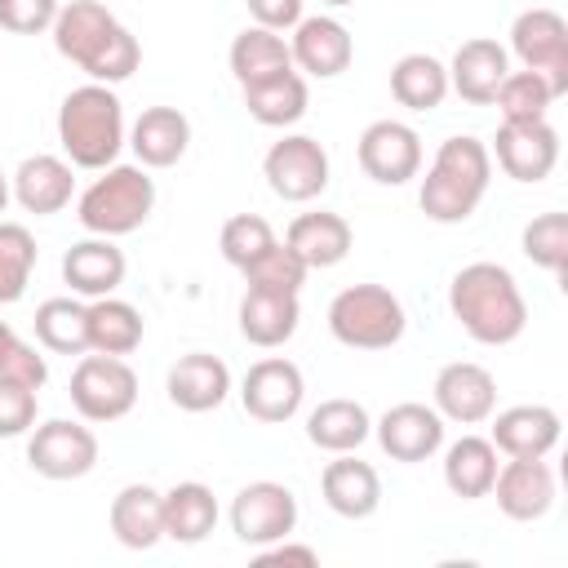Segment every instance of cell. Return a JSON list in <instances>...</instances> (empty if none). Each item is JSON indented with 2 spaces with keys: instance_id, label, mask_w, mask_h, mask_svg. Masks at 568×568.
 <instances>
[{
  "instance_id": "1",
  "label": "cell",
  "mask_w": 568,
  "mask_h": 568,
  "mask_svg": "<svg viewBox=\"0 0 568 568\" xmlns=\"http://www.w3.org/2000/svg\"><path fill=\"white\" fill-rule=\"evenodd\" d=\"M49 31H53V49L98 84H124L142 62L138 36L98 0L62 4Z\"/></svg>"
},
{
  "instance_id": "2",
  "label": "cell",
  "mask_w": 568,
  "mask_h": 568,
  "mask_svg": "<svg viewBox=\"0 0 568 568\" xmlns=\"http://www.w3.org/2000/svg\"><path fill=\"white\" fill-rule=\"evenodd\" d=\"M448 311L479 346H510L528 328V302L501 262H470L448 284Z\"/></svg>"
},
{
  "instance_id": "3",
  "label": "cell",
  "mask_w": 568,
  "mask_h": 568,
  "mask_svg": "<svg viewBox=\"0 0 568 568\" xmlns=\"http://www.w3.org/2000/svg\"><path fill=\"white\" fill-rule=\"evenodd\" d=\"M488 182H493V155H488V142L470 138V133H453L439 142L422 186H417V204L430 222H466L479 200L488 195Z\"/></svg>"
},
{
  "instance_id": "4",
  "label": "cell",
  "mask_w": 568,
  "mask_h": 568,
  "mask_svg": "<svg viewBox=\"0 0 568 568\" xmlns=\"http://www.w3.org/2000/svg\"><path fill=\"white\" fill-rule=\"evenodd\" d=\"M58 142L62 155L71 160V169H106L120 160V151L129 146V129H124V102L115 98L111 84H80L62 98L58 106Z\"/></svg>"
},
{
  "instance_id": "5",
  "label": "cell",
  "mask_w": 568,
  "mask_h": 568,
  "mask_svg": "<svg viewBox=\"0 0 568 568\" xmlns=\"http://www.w3.org/2000/svg\"><path fill=\"white\" fill-rule=\"evenodd\" d=\"M155 209V182L142 164H106L98 169V178L80 191L75 200V217L89 235H106V240H120V235H133L138 226H146Z\"/></svg>"
},
{
  "instance_id": "6",
  "label": "cell",
  "mask_w": 568,
  "mask_h": 568,
  "mask_svg": "<svg viewBox=\"0 0 568 568\" xmlns=\"http://www.w3.org/2000/svg\"><path fill=\"white\" fill-rule=\"evenodd\" d=\"M404 328V302L382 284H351L328 302V333L351 351H390Z\"/></svg>"
},
{
  "instance_id": "7",
  "label": "cell",
  "mask_w": 568,
  "mask_h": 568,
  "mask_svg": "<svg viewBox=\"0 0 568 568\" xmlns=\"http://www.w3.org/2000/svg\"><path fill=\"white\" fill-rule=\"evenodd\" d=\"M138 404V373L124 355H98L84 351L71 368V408L84 422H120Z\"/></svg>"
},
{
  "instance_id": "8",
  "label": "cell",
  "mask_w": 568,
  "mask_h": 568,
  "mask_svg": "<svg viewBox=\"0 0 568 568\" xmlns=\"http://www.w3.org/2000/svg\"><path fill=\"white\" fill-rule=\"evenodd\" d=\"M27 466L53 484L84 479L98 466V435L84 426V417H49L27 430Z\"/></svg>"
},
{
  "instance_id": "9",
  "label": "cell",
  "mask_w": 568,
  "mask_h": 568,
  "mask_svg": "<svg viewBox=\"0 0 568 568\" xmlns=\"http://www.w3.org/2000/svg\"><path fill=\"white\" fill-rule=\"evenodd\" d=\"M510 53L524 62V71L546 75L555 98L568 93V22H564V13L546 9V4L524 9L510 22Z\"/></svg>"
},
{
  "instance_id": "10",
  "label": "cell",
  "mask_w": 568,
  "mask_h": 568,
  "mask_svg": "<svg viewBox=\"0 0 568 568\" xmlns=\"http://www.w3.org/2000/svg\"><path fill=\"white\" fill-rule=\"evenodd\" d=\"M262 178L280 200L306 204L328 191V151L311 133H284L262 155Z\"/></svg>"
},
{
  "instance_id": "11",
  "label": "cell",
  "mask_w": 568,
  "mask_h": 568,
  "mask_svg": "<svg viewBox=\"0 0 568 568\" xmlns=\"http://www.w3.org/2000/svg\"><path fill=\"white\" fill-rule=\"evenodd\" d=\"M297 497L288 484L253 479L231 497V532L244 546H271L280 537H293L297 528Z\"/></svg>"
},
{
  "instance_id": "12",
  "label": "cell",
  "mask_w": 568,
  "mask_h": 568,
  "mask_svg": "<svg viewBox=\"0 0 568 568\" xmlns=\"http://www.w3.org/2000/svg\"><path fill=\"white\" fill-rule=\"evenodd\" d=\"M488 155L497 160V169L524 186L532 182H546L559 164V133L550 120H524V124H510L501 120L497 133H493V146Z\"/></svg>"
},
{
  "instance_id": "13",
  "label": "cell",
  "mask_w": 568,
  "mask_h": 568,
  "mask_svg": "<svg viewBox=\"0 0 568 568\" xmlns=\"http://www.w3.org/2000/svg\"><path fill=\"white\" fill-rule=\"evenodd\" d=\"M302 395H306V377L284 355H266V359L248 364V373L240 382V404L262 426H284L288 417H297Z\"/></svg>"
},
{
  "instance_id": "14",
  "label": "cell",
  "mask_w": 568,
  "mask_h": 568,
  "mask_svg": "<svg viewBox=\"0 0 568 568\" xmlns=\"http://www.w3.org/2000/svg\"><path fill=\"white\" fill-rule=\"evenodd\" d=\"M355 160L364 178H373L377 186H404L422 173V138L404 120H373L359 133Z\"/></svg>"
},
{
  "instance_id": "15",
  "label": "cell",
  "mask_w": 568,
  "mask_h": 568,
  "mask_svg": "<svg viewBox=\"0 0 568 568\" xmlns=\"http://www.w3.org/2000/svg\"><path fill=\"white\" fill-rule=\"evenodd\" d=\"M435 413L457 426H479L497 413V377L475 359H453L435 373Z\"/></svg>"
},
{
  "instance_id": "16",
  "label": "cell",
  "mask_w": 568,
  "mask_h": 568,
  "mask_svg": "<svg viewBox=\"0 0 568 568\" xmlns=\"http://www.w3.org/2000/svg\"><path fill=\"white\" fill-rule=\"evenodd\" d=\"M373 435L382 444V453L390 462H426L439 453L444 444V417L435 413V404H417V399H404V404H390L377 422H373Z\"/></svg>"
},
{
  "instance_id": "17",
  "label": "cell",
  "mask_w": 568,
  "mask_h": 568,
  "mask_svg": "<svg viewBox=\"0 0 568 568\" xmlns=\"http://www.w3.org/2000/svg\"><path fill=\"white\" fill-rule=\"evenodd\" d=\"M288 53H293V67L311 80H337L351 58H355V40L346 31V22H337L333 13H302V22L293 27L288 36Z\"/></svg>"
},
{
  "instance_id": "18",
  "label": "cell",
  "mask_w": 568,
  "mask_h": 568,
  "mask_svg": "<svg viewBox=\"0 0 568 568\" xmlns=\"http://www.w3.org/2000/svg\"><path fill=\"white\" fill-rule=\"evenodd\" d=\"M497 497V510L515 524H532L555 506V470L546 457H510L497 466V479L488 488Z\"/></svg>"
},
{
  "instance_id": "19",
  "label": "cell",
  "mask_w": 568,
  "mask_h": 568,
  "mask_svg": "<svg viewBox=\"0 0 568 568\" xmlns=\"http://www.w3.org/2000/svg\"><path fill=\"white\" fill-rule=\"evenodd\" d=\"M506 71H510V53L488 36H470L457 44L448 62V93H457L470 106H493Z\"/></svg>"
},
{
  "instance_id": "20",
  "label": "cell",
  "mask_w": 568,
  "mask_h": 568,
  "mask_svg": "<svg viewBox=\"0 0 568 568\" xmlns=\"http://www.w3.org/2000/svg\"><path fill=\"white\" fill-rule=\"evenodd\" d=\"M9 186H13L18 209H27V213H36V217H49V213H62V209L71 204V195H75V173H71V160H67V155L36 151V155H27V160L13 169Z\"/></svg>"
},
{
  "instance_id": "21",
  "label": "cell",
  "mask_w": 568,
  "mask_h": 568,
  "mask_svg": "<svg viewBox=\"0 0 568 568\" xmlns=\"http://www.w3.org/2000/svg\"><path fill=\"white\" fill-rule=\"evenodd\" d=\"M124 275H129V257L106 235H89V240H80L62 253V284L75 297H89V302L106 297L124 284Z\"/></svg>"
},
{
  "instance_id": "22",
  "label": "cell",
  "mask_w": 568,
  "mask_h": 568,
  "mask_svg": "<svg viewBox=\"0 0 568 568\" xmlns=\"http://www.w3.org/2000/svg\"><path fill=\"white\" fill-rule=\"evenodd\" d=\"M164 390H169V404L182 413H213L231 395V368L209 351H191L169 368Z\"/></svg>"
},
{
  "instance_id": "23",
  "label": "cell",
  "mask_w": 568,
  "mask_h": 568,
  "mask_svg": "<svg viewBox=\"0 0 568 568\" xmlns=\"http://www.w3.org/2000/svg\"><path fill=\"white\" fill-rule=\"evenodd\" d=\"M320 493H324V506L333 515L368 519L382 506V475L368 462H359L355 453H333V462L320 475Z\"/></svg>"
},
{
  "instance_id": "24",
  "label": "cell",
  "mask_w": 568,
  "mask_h": 568,
  "mask_svg": "<svg viewBox=\"0 0 568 568\" xmlns=\"http://www.w3.org/2000/svg\"><path fill=\"white\" fill-rule=\"evenodd\" d=\"M559 413L550 404H515L493 417V448L506 457H550L559 444Z\"/></svg>"
},
{
  "instance_id": "25",
  "label": "cell",
  "mask_w": 568,
  "mask_h": 568,
  "mask_svg": "<svg viewBox=\"0 0 568 568\" xmlns=\"http://www.w3.org/2000/svg\"><path fill=\"white\" fill-rule=\"evenodd\" d=\"M106 524L124 550H151L155 541H164V493L151 484H124L111 497Z\"/></svg>"
},
{
  "instance_id": "26",
  "label": "cell",
  "mask_w": 568,
  "mask_h": 568,
  "mask_svg": "<svg viewBox=\"0 0 568 568\" xmlns=\"http://www.w3.org/2000/svg\"><path fill=\"white\" fill-rule=\"evenodd\" d=\"M129 146L142 169H173L191 146V120L178 106H146L129 129Z\"/></svg>"
},
{
  "instance_id": "27",
  "label": "cell",
  "mask_w": 568,
  "mask_h": 568,
  "mask_svg": "<svg viewBox=\"0 0 568 568\" xmlns=\"http://www.w3.org/2000/svg\"><path fill=\"white\" fill-rule=\"evenodd\" d=\"M284 244H288L311 271H328V266L346 262V253H351V244H355V231H351V222H346L342 213L320 209V213H297V217L288 222V231H284Z\"/></svg>"
},
{
  "instance_id": "28",
  "label": "cell",
  "mask_w": 568,
  "mask_h": 568,
  "mask_svg": "<svg viewBox=\"0 0 568 568\" xmlns=\"http://www.w3.org/2000/svg\"><path fill=\"white\" fill-rule=\"evenodd\" d=\"M302 302L297 293H271V288H244L240 297V337L248 346L275 351L297 333Z\"/></svg>"
},
{
  "instance_id": "29",
  "label": "cell",
  "mask_w": 568,
  "mask_h": 568,
  "mask_svg": "<svg viewBox=\"0 0 568 568\" xmlns=\"http://www.w3.org/2000/svg\"><path fill=\"white\" fill-rule=\"evenodd\" d=\"M311 106V89H306V75L297 67L280 71V75H266L257 84H244V111L266 124V129H288L306 115Z\"/></svg>"
},
{
  "instance_id": "30",
  "label": "cell",
  "mask_w": 568,
  "mask_h": 568,
  "mask_svg": "<svg viewBox=\"0 0 568 568\" xmlns=\"http://www.w3.org/2000/svg\"><path fill=\"white\" fill-rule=\"evenodd\" d=\"M368 435H373V417L359 399L337 395V399H320L306 413V439L320 453H355Z\"/></svg>"
},
{
  "instance_id": "31",
  "label": "cell",
  "mask_w": 568,
  "mask_h": 568,
  "mask_svg": "<svg viewBox=\"0 0 568 568\" xmlns=\"http://www.w3.org/2000/svg\"><path fill=\"white\" fill-rule=\"evenodd\" d=\"M84 315H89V351H98V355H133L146 337L142 311L115 293L93 297Z\"/></svg>"
},
{
  "instance_id": "32",
  "label": "cell",
  "mask_w": 568,
  "mask_h": 568,
  "mask_svg": "<svg viewBox=\"0 0 568 568\" xmlns=\"http://www.w3.org/2000/svg\"><path fill=\"white\" fill-rule=\"evenodd\" d=\"M497 479V448L493 439L484 435H462L444 448V484L453 497L462 501H475V497H488Z\"/></svg>"
},
{
  "instance_id": "33",
  "label": "cell",
  "mask_w": 568,
  "mask_h": 568,
  "mask_svg": "<svg viewBox=\"0 0 568 568\" xmlns=\"http://www.w3.org/2000/svg\"><path fill=\"white\" fill-rule=\"evenodd\" d=\"M217 528V497L200 479H182L164 493V537L195 546Z\"/></svg>"
},
{
  "instance_id": "34",
  "label": "cell",
  "mask_w": 568,
  "mask_h": 568,
  "mask_svg": "<svg viewBox=\"0 0 568 568\" xmlns=\"http://www.w3.org/2000/svg\"><path fill=\"white\" fill-rule=\"evenodd\" d=\"M226 62H231V75L244 84H257L266 75H280L293 67V53H288V40L284 31H266V27H244L231 49H226Z\"/></svg>"
},
{
  "instance_id": "35",
  "label": "cell",
  "mask_w": 568,
  "mask_h": 568,
  "mask_svg": "<svg viewBox=\"0 0 568 568\" xmlns=\"http://www.w3.org/2000/svg\"><path fill=\"white\" fill-rule=\"evenodd\" d=\"M390 98L408 111H435L448 98V67L435 53H404L390 67Z\"/></svg>"
},
{
  "instance_id": "36",
  "label": "cell",
  "mask_w": 568,
  "mask_h": 568,
  "mask_svg": "<svg viewBox=\"0 0 568 568\" xmlns=\"http://www.w3.org/2000/svg\"><path fill=\"white\" fill-rule=\"evenodd\" d=\"M89 302L71 297H49L36 306V342L53 355H84L89 351Z\"/></svg>"
},
{
  "instance_id": "37",
  "label": "cell",
  "mask_w": 568,
  "mask_h": 568,
  "mask_svg": "<svg viewBox=\"0 0 568 568\" xmlns=\"http://www.w3.org/2000/svg\"><path fill=\"white\" fill-rule=\"evenodd\" d=\"M36 235L22 222H0V306H13L36 271Z\"/></svg>"
},
{
  "instance_id": "38",
  "label": "cell",
  "mask_w": 568,
  "mask_h": 568,
  "mask_svg": "<svg viewBox=\"0 0 568 568\" xmlns=\"http://www.w3.org/2000/svg\"><path fill=\"white\" fill-rule=\"evenodd\" d=\"M555 102H559L555 89H550L546 75H537V71H506V80H501V89H497V98H493V106H497L501 120H510V124L546 120V111H550Z\"/></svg>"
},
{
  "instance_id": "39",
  "label": "cell",
  "mask_w": 568,
  "mask_h": 568,
  "mask_svg": "<svg viewBox=\"0 0 568 568\" xmlns=\"http://www.w3.org/2000/svg\"><path fill=\"white\" fill-rule=\"evenodd\" d=\"M519 248L532 266L550 271V275H564L568 271V213H537L524 235H519Z\"/></svg>"
},
{
  "instance_id": "40",
  "label": "cell",
  "mask_w": 568,
  "mask_h": 568,
  "mask_svg": "<svg viewBox=\"0 0 568 568\" xmlns=\"http://www.w3.org/2000/svg\"><path fill=\"white\" fill-rule=\"evenodd\" d=\"M244 284L248 288H271V293H302V284H306V275H311V266L288 248V244H271L257 262H248L244 271Z\"/></svg>"
},
{
  "instance_id": "41",
  "label": "cell",
  "mask_w": 568,
  "mask_h": 568,
  "mask_svg": "<svg viewBox=\"0 0 568 568\" xmlns=\"http://www.w3.org/2000/svg\"><path fill=\"white\" fill-rule=\"evenodd\" d=\"M271 244H275V231H271V222L262 213H235V217L222 222V235H217V248H222V257L235 271H244L248 262H257Z\"/></svg>"
},
{
  "instance_id": "42",
  "label": "cell",
  "mask_w": 568,
  "mask_h": 568,
  "mask_svg": "<svg viewBox=\"0 0 568 568\" xmlns=\"http://www.w3.org/2000/svg\"><path fill=\"white\" fill-rule=\"evenodd\" d=\"M36 413H40V390L13 382V377H0V439H18L36 426Z\"/></svg>"
},
{
  "instance_id": "43",
  "label": "cell",
  "mask_w": 568,
  "mask_h": 568,
  "mask_svg": "<svg viewBox=\"0 0 568 568\" xmlns=\"http://www.w3.org/2000/svg\"><path fill=\"white\" fill-rule=\"evenodd\" d=\"M58 0H0V31L13 36H40L58 18Z\"/></svg>"
},
{
  "instance_id": "44",
  "label": "cell",
  "mask_w": 568,
  "mask_h": 568,
  "mask_svg": "<svg viewBox=\"0 0 568 568\" xmlns=\"http://www.w3.org/2000/svg\"><path fill=\"white\" fill-rule=\"evenodd\" d=\"M0 377H13V382H22V386L40 390V386L49 382V359H44V355H40L31 342H22V337H18V346L9 351V359H4Z\"/></svg>"
},
{
  "instance_id": "45",
  "label": "cell",
  "mask_w": 568,
  "mask_h": 568,
  "mask_svg": "<svg viewBox=\"0 0 568 568\" xmlns=\"http://www.w3.org/2000/svg\"><path fill=\"white\" fill-rule=\"evenodd\" d=\"M253 27L266 31H293L302 22V0H244Z\"/></svg>"
},
{
  "instance_id": "46",
  "label": "cell",
  "mask_w": 568,
  "mask_h": 568,
  "mask_svg": "<svg viewBox=\"0 0 568 568\" xmlns=\"http://www.w3.org/2000/svg\"><path fill=\"white\" fill-rule=\"evenodd\" d=\"M257 564H302V568H315L320 555H315V546H297V541L280 537L271 546H257Z\"/></svg>"
},
{
  "instance_id": "47",
  "label": "cell",
  "mask_w": 568,
  "mask_h": 568,
  "mask_svg": "<svg viewBox=\"0 0 568 568\" xmlns=\"http://www.w3.org/2000/svg\"><path fill=\"white\" fill-rule=\"evenodd\" d=\"M13 346H18V333L9 328V320H0V368H4V359H9Z\"/></svg>"
},
{
  "instance_id": "48",
  "label": "cell",
  "mask_w": 568,
  "mask_h": 568,
  "mask_svg": "<svg viewBox=\"0 0 568 568\" xmlns=\"http://www.w3.org/2000/svg\"><path fill=\"white\" fill-rule=\"evenodd\" d=\"M9 200H13V186H9V173H0V213L9 209Z\"/></svg>"
},
{
  "instance_id": "49",
  "label": "cell",
  "mask_w": 568,
  "mask_h": 568,
  "mask_svg": "<svg viewBox=\"0 0 568 568\" xmlns=\"http://www.w3.org/2000/svg\"><path fill=\"white\" fill-rule=\"evenodd\" d=\"M324 4H333V9H342V4H355V0H324Z\"/></svg>"
}]
</instances>
